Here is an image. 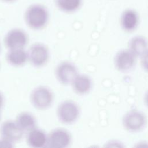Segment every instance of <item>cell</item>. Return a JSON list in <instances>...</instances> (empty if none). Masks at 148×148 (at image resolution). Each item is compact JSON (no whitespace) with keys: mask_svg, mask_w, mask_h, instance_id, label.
Listing matches in <instances>:
<instances>
[{"mask_svg":"<svg viewBox=\"0 0 148 148\" xmlns=\"http://www.w3.org/2000/svg\"><path fill=\"white\" fill-rule=\"evenodd\" d=\"M80 114L77 105L72 101L61 103L57 109V115L60 121L64 124H72L76 121Z\"/></svg>","mask_w":148,"mask_h":148,"instance_id":"obj_2","label":"cell"},{"mask_svg":"<svg viewBox=\"0 0 148 148\" xmlns=\"http://www.w3.org/2000/svg\"><path fill=\"white\" fill-rule=\"evenodd\" d=\"M27 142L32 147L41 148L47 146V136L43 131L35 128L28 131Z\"/></svg>","mask_w":148,"mask_h":148,"instance_id":"obj_12","label":"cell"},{"mask_svg":"<svg viewBox=\"0 0 148 148\" xmlns=\"http://www.w3.org/2000/svg\"><path fill=\"white\" fill-rule=\"evenodd\" d=\"M23 132L16 121L12 120L5 121L0 128L1 137L12 142L20 140L23 137Z\"/></svg>","mask_w":148,"mask_h":148,"instance_id":"obj_9","label":"cell"},{"mask_svg":"<svg viewBox=\"0 0 148 148\" xmlns=\"http://www.w3.org/2000/svg\"><path fill=\"white\" fill-rule=\"evenodd\" d=\"M136 56L128 49L119 51L114 57V65L120 72L130 70L134 65Z\"/></svg>","mask_w":148,"mask_h":148,"instance_id":"obj_10","label":"cell"},{"mask_svg":"<svg viewBox=\"0 0 148 148\" xmlns=\"http://www.w3.org/2000/svg\"><path fill=\"white\" fill-rule=\"evenodd\" d=\"M49 14L46 9L40 5L30 6L25 13V20L27 24L32 29H40L47 24Z\"/></svg>","mask_w":148,"mask_h":148,"instance_id":"obj_1","label":"cell"},{"mask_svg":"<svg viewBox=\"0 0 148 148\" xmlns=\"http://www.w3.org/2000/svg\"><path fill=\"white\" fill-rule=\"evenodd\" d=\"M139 16L138 13L134 9H125L120 16V25L126 32L134 31L138 26Z\"/></svg>","mask_w":148,"mask_h":148,"instance_id":"obj_11","label":"cell"},{"mask_svg":"<svg viewBox=\"0 0 148 148\" xmlns=\"http://www.w3.org/2000/svg\"><path fill=\"white\" fill-rule=\"evenodd\" d=\"M78 75L75 65L69 62H63L60 64L56 69V76L57 80L62 84L72 83Z\"/></svg>","mask_w":148,"mask_h":148,"instance_id":"obj_7","label":"cell"},{"mask_svg":"<svg viewBox=\"0 0 148 148\" xmlns=\"http://www.w3.org/2000/svg\"><path fill=\"white\" fill-rule=\"evenodd\" d=\"M28 59L35 66L39 67L44 65L49 59V51L47 47L40 43L32 45L28 52Z\"/></svg>","mask_w":148,"mask_h":148,"instance_id":"obj_6","label":"cell"},{"mask_svg":"<svg viewBox=\"0 0 148 148\" xmlns=\"http://www.w3.org/2000/svg\"><path fill=\"white\" fill-rule=\"evenodd\" d=\"M140 57L142 66L143 68L148 72V50Z\"/></svg>","mask_w":148,"mask_h":148,"instance_id":"obj_18","label":"cell"},{"mask_svg":"<svg viewBox=\"0 0 148 148\" xmlns=\"http://www.w3.org/2000/svg\"><path fill=\"white\" fill-rule=\"evenodd\" d=\"M82 0H56L57 7L65 12L71 13L77 10L81 5Z\"/></svg>","mask_w":148,"mask_h":148,"instance_id":"obj_17","label":"cell"},{"mask_svg":"<svg viewBox=\"0 0 148 148\" xmlns=\"http://www.w3.org/2000/svg\"><path fill=\"white\" fill-rule=\"evenodd\" d=\"M3 97L1 94V92H0V110L3 106Z\"/></svg>","mask_w":148,"mask_h":148,"instance_id":"obj_20","label":"cell"},{"mask_svg":"<svg viewBox=\"0 0 148 148\" xmlns=\"http://www.w3.org/2000/svg\"><path fill=\"white\" fill-rule=\"evenodd\" d=\"M71 141L70 134L65 130L57 128L52 131L47 136V146L51 148H64Z\"/></svg>","mask_w":148,"mask_h":148,"instance_id":"obj_5","label":"cell"},{"mask_svg":"<svg viewBox=\"0 0 148 148\" xmlns=\"http://www.w3.org/2000/svg\"><path fill=\"white\" fill-rule=\"evenodd\" d=\"M16 121L23 131L28 132L35 128L36 121L35 117L27 112H23L19 114Z\"/></svg>","mask_w":148,"mask_h":148,"instance_id":"obj_16","label":"cell"},{"mask_svg":"<svg viewBox=\"0 0 148 148\" xmlns=\"http://www.w3.org/2000/svg\"><path fill=\"white\" fill-rule=\"evenodd\" d=\"M128 47L136 57H141L148 50V41L144 36L136 35L131 39Z\"/></svg>","mask_w":148,"mask_h":148,"instance_id":"obj_13","label":"cell"},{"mask_svg":"<svg viewBox=\"0 0 148 148\" xmlns=\"http://www.w3.org/2000/svg\"><path fill=\"white\" fill-rule=\"evenodd\" d=\"M145 102L146 106L148 107V91L146 92L145 95Z\"/></svg>","mask_w":148,"mask_h":148,"instance_id":"obj_21","label":"cell"},{"mask_svg":"<svg viewBox=\"0 0 148 148\" xmlns=\"http://www.w3.org/2000/svg\"><path fill=\"white\" fill-rule=\"evenodd\" d=\"M72 85L76 93L83 95L90 91L92 87V82L87 75H77L72 82Z\"/></svg>","mask_w":148,"mask_h":148,"instance_id":"obj_14","label":"cell"},{"mask_svg":"<svg viewBox=\"0 0 148 148\" xmlns=\"http://www.w3.org/2000/svg\"><path fill=\"white\" fill-rule=\"evenodd\" d=\"M3 1L5 2H12V1H14V0H3Z\"/></svg>","mask_w":148,"mask_h":148,"instance_id":"obj_22","label":"cell"},{"mask_svg":"<svg viewBox=\"0 0 148 148\" xmlns=\"http://www.w3.org/2000/svg\"><path fill=\"white\" fill-rule=\"evenodd\" d=\"M28 58V53L23 49H10L6 54V60L12 65L19 66L24 65Z\"/></svg>","mask_w":148,"mask_h":148,"instance_id":"obj_15","label":"cell"},{"mask_svg":"<svg viewBox=\"0 0 148 148\" xmlns=\"http://www.w3.org/2000/svg\"><path fill=\"white\" fill-rule=\"evenodd\" d=\"M12 142L3 139V138H1L0 139V147H5V148H10V147H13V145H12Z\"/></svg>","mask_w":148,"mask_h":148,"instance_id":"obj_19","label":"cell"},{"mask_svg":"<svg viewBox=\"0 0 148 148\" xmlns=\"http://www.w3.org/2000/svg\"><path fill=\"white\" fill-rule=\"evenodd\" d=\"M146 123L145 115L141 112L133 110L127 112L123 119V125L124 128L131 132L142 130Z\"/></svg>","mask_w":148,"mask_h":148,"instance_id":"obj_4","label":"cell"},{"mask_svg":"<svg viewBox=\"0 0 148 148\" xmlns=\"http://www.w3.org/2000/svg\"><path fill=\"white\" fill-rule=\"evenodd\" d=\"M30 99L35 108L43 110L51 106L53 100V95L49 88L44 86H39L32 91Z\"/></svg>","mask_w":148,"mask_h":148,"instance_id":"obj_3","label":"cell"},{"mask_svg":"<svg viewBox=\"0 0 148 148\" xmlns=\"http://www.w3.org/2000/svg\"><path fill=\"white\" fill-rule=\"evenodd\" d=\"M28 42L27 34L21 29H13L6 35L4 42L6 47L10 49H23Z\"/></svg>","mask_w":148,"mask_h":148,"instance_id":"obj_8","label":"cell"}]
</instances>
